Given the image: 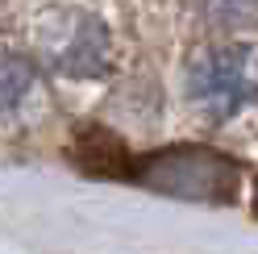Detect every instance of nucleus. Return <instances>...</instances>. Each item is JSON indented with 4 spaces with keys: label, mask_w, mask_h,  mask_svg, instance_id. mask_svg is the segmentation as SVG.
Listing matches in <instances>:
<instances>
[{
    "label": "nucleus",
    "mask_w": 258,
    "mask_h": 254,
    "mask_svg": "<svg viewBox=\"0 0 258 254\" xmlns=\"http://www.w3.org/2000/svg\"><path fill=\"white\" fill-rule=\"evenodd\" d=\"M142 187H154L171 200H196V204H225L237 196V163L208 146H167L150 158L134 163L129 171Z\"/></svg>",
    "instance_id": "f257e3e1"
},
{
    "label": "nucleus",
    "mask_w": 258,
    "mask_h": 254,
    "mask_svg": "<svg viewBox=\"0 0 258 254\" xmlns=\"http://www.w3.org/2000/svg\"><path fill=\"white\" fill-rule=\"evenodd\" d=\"M254 62H258L254 46H246V42L208 50L191 67V96H196V104H204L213 117H229L237 108H246L258 92Z\"/></svg>",
    "instance_id": "f03ea898"
},
{
    "label": "nucleus",
    "mask_w": 258,
    "mask_h": 254,
    "mask_svg": "<svg viewBox=\"0 0 258 254\" xmlns=\"http://www.w3.org/2000/svg\"><path fill=\"white\" fill-rule=\"evenodd\" d=\"M71 158H75L84 171H92V175H129V171H134L125 142L112 138L108 130H100V125L79 130L75 146H71Z\"/></svg>",
    "instance_id": "7ed1b4c3"
},
{
    "label": "nucleus",
    "mask_w": 258,
    "mask_h": 254,
    "mask_svg": "<svg viewBox=\"0 0 258 254\" xmlns=\"http://www.w3.org/2000/svg\"><path fill=\"white\" fill-rule=\"evenodd\" d=\"M58 67L71 71V75H100V71H108V38H104V29L100 25H79L75 38L62 46Z\"/></svg>",
    "instance_id": "20e7f679"
},
{
    "label": "nucleus",
    "mask_w": 258,
    "mask_h": 254,
    "mask_svg": "<svg viewBox=\"0 0 258 254\" xmlns=\"http://www.w3.org/2000/svg\"><path fill=\"white\" fill-rule=\"evenodd\" d=\"M29 92H34V67H29L25 58L0 54V113L21 108Z\"/></svg>",
    "instance_id": "39448f33"
},
{
    "label": "nucleus",
    "mask_w": 258,
    "mask_h": 254,
    "mask_svg": "<svg viewBox=\"0 0 258 254\" xmlns=\"http://www.w3.org/2000/svg\"><path fill=\"white\" fill-rule=\"evenodd\" d=\"M254 213H258V179H254Z\"/></svg>",
    "instance_id": "423d86ee"
}]
</instances>
